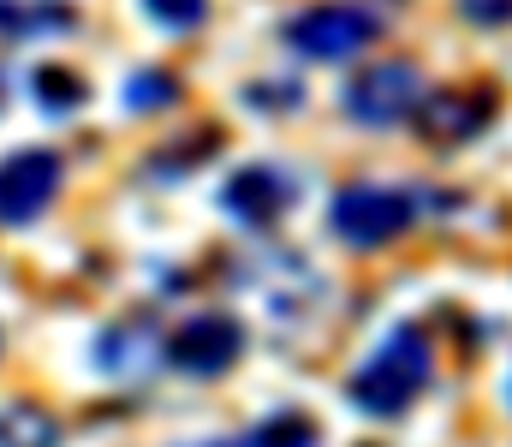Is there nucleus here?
I'll list each match as a JSON object with an SVG mask.
<instances>
[{
	"instance_id": "nucleus-7",
	"label": "nucleus",
	"mask_w": 512,
	"mask_h": 447,
	"mask_svg": "<svg viewBox=\"0 0 512 447\" xmlns=\"http://www.w3.org/2000/svg\"><path fill=\"white\" fill-rule=\"evenodd\" d=\"M221 203H227L245 227H274V221L298 203V191H292V179H286L280 167H239V173L227 179Z\"/></svg>"
},
{
	"instance_id": "nucleus-6",
	"label": "nucleus",
	"mask_w": 512,
	"mask_h": 447,
	"mask_svg": "<svg viewBox=\"0 0 512 447\" xmlns=\"http://www.w3.org/2000/svg\"><path fill=\"white\" fill-rule=\"evenodd\" d=\"M60 191V155L54 149H18L0 161V221L30 227Z\"/></svg>"
},
{
	"instance_id": "nucleus-11",
	"label": "nucleus",
	"mask_w": 512,
	"mask_h": 447,
	"mask_svg": "<svg viewBox=\"0 0 512 447\" xmlns=\"http://www.w3.org/2000/svg\"><path fill=\"white\" fill-rule=\"evenodd\" d=\"M30 90L42 96L48 114H72V108L84 102V78L66 72V66H36V72H30Z\"/></svg>"
},
{
	"instance_id": "nucleus-4",
	"label": "nucleus",
	"mask_w": 512,
	"mask_h": 447,
	"mask_svg": "<svg viewBox=\"0 0 512 447\" xmlns=\"http://www.w3.org/2000/svg\"><path fill=\"white\" fill-rule=\"evenodd\" d=\"M239 358H245V328L221 310H203L167 334V364L185 376H227Z\"/></svg>"
},
{
	"instance_id": "nucleus-8",
	"label": "nucleus",
	"mask_w": 512,
	"mask_h": 447,
	"mask_svg": "<svg viewBox=\"0 0 512 447\" xmlns=\"http://www.w3.org/2000/svg\"><path fill=\"white\" fill-rule=\"evenodd\" d=\"M489 114H495V102L477 96V90H435V96L417 102V126H423L429 144H465L489 126Z\"/></svg>"
},
{
	"instance_id": "nucleus-14",
	"label": "nucleus",
	"mask_w": 512,
	"mask_h": 447,
	"mask_svg": "<svg viewBox=\"0 0 512 447\" xmlns=\"http://www.w3.org/2000/svg\"><path fill=\"white\" fill-rule=\"evenodd\" d=\"M310 430H316L310 418H274V424H262L251 436V447H316Z\"/></svg>"
},
{
	"instance_id": "nucleus-5",
	"label": "nucleus",
	"mask_w": 512,
	"mask_h": 447,
	"mask_svg": "<svg viewBox=\"0 0 512 447\" xmlns=\"http://www.w3.org/2000/svg\"><path fill=\"white\" fill-rule=\"evenodd\" d=\"M417 102H423V90H417V66L411 60H376V66H364L346 84V114L364 120V126H393Z\"/></svg>"
},
{
	"instance_id": "nucleus-12",
	"label": "nucleus",
	"mask_w": 512,
	"mask_h": 447,
	"mask_svg": "<svg viewBox=\"0 0 512 447\" xmlns=\"http://www.w3.org/2000/svg\"><path fill=\"white\" fill-rule=\"evenodd\" d=\"M143 12L161 24V30H197L209 18V0H143Z\"/></svg>"
},
{
	"instance_id": "nucleus-17",
	"label": "nucleus",
	"mask_w": 512,
	"mask_h": 447,
	"mask_svg": "<svg viewBox=\"0 0 512 447\" xmlns=\"http://www.w3.org/2000/svg\"><path fill=\"white\" fill-rule=\"evenodd\" d=\"M507 394H512V388H507Z\"/></svg>"
},
{
	"instance_id": "nucleus-2",
	"label": "nucleus",
	"mask_w": 512,
	"mask_h": 447,
	"mask_svg": "<svg viewBox=\"0 0 512 447\" xmlns=\"http://www.w3.org/2000/svg\"><path fill=\"white\" fill-rule=\"evenodd\" d=\"M376 36H382V12L364 6V0H322V6H304L286 24V42L304 60H352Z\"/></svg>"
},
{
	"instance_id": "nucleus-1",
	"label": "nucleus",
	"mask_w": 512,
	"mask_h": 447,
	"mask_svg": "<svg viewBox=\"0 0 512 447\" xmlns=\"http://www.w3.org/2000/svg\"><path fill=\"white\" fill-rule=\"evenodd\" d=\"M429 388V340L417 328H393L382 346L352 370L346 400L370 418H399L417 394Z\"/></svg>"
},
{
	"instance_id": "nucleus-15",
	"label": "nucleus",
	"mask_w": 512,
	"mask_h": 447,
	"mask_svg": "<svg viewBox=\"0 0 512 447\" xmlns=\"http://www.w3.org/2000/svg\"><path fill=\"white\" fill-rule=\"evenodd\" d=\"M36 24H72V12H66V6H42V12H36V6H0V30H18V36H24V30H36Z\"/></svg>"
},
{
	"instance_id": "nucleus-16",
	"label": "nucleus",
	"mask_w": 512,
	"mask_h": 447,
	"mask_svg": "<svg viewBox=\"0 0 512 447\" xmlns=\"http://www.w3.org/2000/svg\"><path fill=\"white\" fill-rule=\"evenodd\" d=\"M459 12L477 24H512V0H459Z\"/></svg>"
},
{
	"instance_id": "nucleus-13",
	"label": "nucleus",
	"mask_w": 512,
	"mask_h": 447,
	"mask_svg": "<svg viewBox=\"0 0 512 447\" xmlns=\"http://www.w3.org/2000/svg\"><path fill=\"white\" fill-rule=\"evenodd\" d=\"M126 96H131V108H137V114H149V108H167V102L179 96V78H173V72H137Z\"/></svg>"
},
{
	"instance_id": "nucleus-10",
	"label": "nucleus",
	"mask_w": 512,
	"mask_h": 447,
	"mask_svg": "<svg viewBox=\"0 0 512 447\" xmlns=\"http://www.w3.org/2000/svg\"><path fill=\"white\" fill-rule=\"evenodd\" d=\"M96 358H102V370H114V376H126V382H143V370L155 364V358H167L155 340H143V334H131V328H108V340L96 346Z\"/></svg>"
},
{
	"instance_id": "nucleus-9",
	"label": "nucleus",
	"mask_w": 512,
	"mask_h": 447,
	"mask_svg": "<svg viewBox=\"0 0 512 447\" xmlns=\"http://www.w3.org/2000/svg\"><path fill=\"white\" fill-rule=\"evenodd\" d=\"M60 442V424L48 406L36 400H6L0 406V447H54Z\"/></svg>"
},
{
	"instance_id": "nucleus-3",
	"label": "nucleus",
	"mask_w": 512,
	"mask_h": 447,
	"mask_svg": "<svg viewBox=\"0 0 512 447\" xmlns=\"http://www.w3.org/2000/svg\"><path fill=\"white\" fill-rule=\"evenodd\" d=\"M417 215V197L399 185H346L334 197V233L358 251H376L387 239H399Z\"/></svg>"
}]
</instances>
